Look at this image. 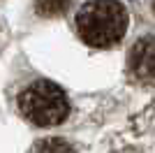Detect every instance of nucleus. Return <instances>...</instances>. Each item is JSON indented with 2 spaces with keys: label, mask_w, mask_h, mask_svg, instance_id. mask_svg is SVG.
I'll use <instances>...</instances> for the list:
<instances>
[{
  "label": "nucleus",
  "mask_w": 155,
  "mask_h": 153,
  "mask_svg": "<svg viewBox=\"0 0 155 153\" xmlns=\"http://www.w3.org/2000/svg\"><path fill=\"white\" fill-rule=\"evenodd\" d=\"M130 16L120 0H91L77 12V32L88 46L107 49L125 37Z\"/></svg>",
  "instance_id": "1"
},
{
  "label": "nucleus",
  "mask_w": 155,
  "mask_h": 153,
  "mask_svg": "<svg viewBox=\"0 0 155 153\" xmlns=\"http://www.w3.org/2000/svg\"><path fill=\"white\" fill-rule=\"evenodd\" d=\"M35 151H74L70 144H65V141H58V139H46V141H39Z\"/></svg>",
  "instance_id": "5"
},
{
  "label": "nucleus",
  "mask_w": 155,
  "mask_h": 153,
  "mask_svg": "<svg viewBox=\"0 0 155 153\" xmlns=\"http://www.w3.org/2000/svg\"><path fill=\"white\" fill-rule=\"evenodd\" d=\"M153 9H155V5H153Z\"/></svg>",
  "instance_id": "6"
},
{
  "label": "nucleus",
  "mask_w": 155,
  "mask_h": 153,
  "mask_svg": "<svg viewBox=\"0 0 155 153\" xmlns=\"http://www.w3.org/2000/svg\"><path fill=\"white\" fill-rule=\"evenodd\" d=\"M127 65L137 79H155V37L146 35L137 39L130 49Z\"/></svg>",
  "instance_id": "3"
},
{
  "label": "nucleus",
  "mask_w": 155,
  "mask_h": 153,
  "mask_svg": "<svg viewBox=\"0 0 155 153\" xmlns=\"http://www.w3.org/2000/svg\"><path fill=\"white\" fill-rule=\"evenodd\" d=\"M19 109L23 118L35 125H58L70 114V102L67 95L56 86V83L39 79L21 90L19 95Z\"/></svg>",
  "instance_id": "2"
},
{
  "label": "nucleus",
  "mask_w": 155,
  "mask_h": 153,
  "mask_svg": "<svg viewBox=\"0 0 155 153\" xmlns=\"http://www.w3.org/2000/svg\"><path fill=\"white\" fill-rule=\"evenodd\" d=\"M35 2H37V12L42 16H58L70 5V0H35Z\"/></svg>",
  "instance_id": "4"
}]
</instances>
